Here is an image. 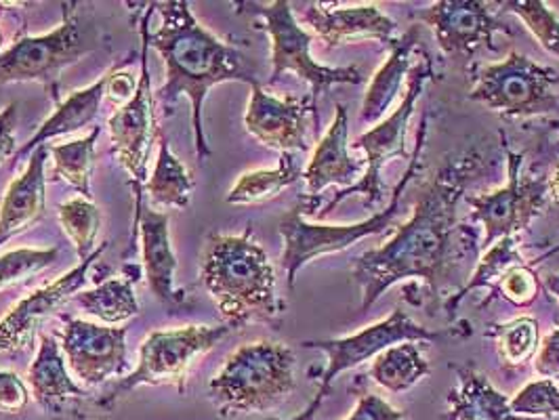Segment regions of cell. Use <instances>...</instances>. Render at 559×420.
Masks as SVG:
<instances>
[{"instance_id": "16", "label": "cell", "mask_w": 559, "mask_h": 420, "mask_svg": "<svg viewBox=\"0 0 559 420\" xmlns=\"http://www.w3.org/2000/svg\"><path fill=\"white\" fill-rule=\"evenodd\" d=\"M108 242H104L88 259L81 261L74 269L59 276L53 281L32 290L15 308L0 320V353H20L28 349L29 343L43 333L45 320H49L57 309L76 297L88 276V269L97 259H102Z\"/></svg>"}, {"instance_id": "21", "label": "cell", "mask_w": 559, "mask_h": 420, "mask_svg": "<svg viewBox=\"0 0 559 420\" xmlns=\"http://www.w3.org/2000/svg\"><path fill=\"white\" fill-rule=\"evenodd\" d=\"M47 158L49 147L43 145L28 156V165L15 177L0 197V247L22 236L43 221L47 211Z\"/></svg>"}, {"instance_id": "30", "label": "cell", "mask_w": 559, "mask_h": 420, "mask_svg": "<svg viewBox=\"0 0 559 420\" xmlns=\"http://www.w3.org/2000/svg\"><path fill=\"white\" fill-rule=\"evenodd\" d=\"M99 135H102V127H93V131L83 140L47 145L53 158V170H51L49 183L63 181L72 185L81 196L93 200L91 179L95 170V145Z\"/></svg>"}, {"instance_id": "10", "label": "cell", "mask_w": 559, "mask_h": 420, "mask_svg": "<svg viewBox=\"0 0 559 420\" xmlns=\"http://www.w3.org/2000/svg\"><path fill=\"white\" fill-rule=\"evenodd\" d=\"M504 158H507V183L503 188L486 194H465L467 204L474 208L465 219L467 224H479L484 238L479 249H490L499 240L522 236L534 219H538L547 206L549 172H536L534 168L524 170V154H515L504 140L501 131Z\"/></svg>"}, {"instance_id": "3", "label": "cell", "mask_w": 559, "mask_h": 420, "mask_svg": "<svg viewBox=\"0 0 559 420\" xmlns=\"http://www.w3.org/2000/svg\"><path fill=\"white\" fill-rule=\"evenodd\" d=\"M200 280L215 301L229 331H245L259 322H276L284 301L276 292V269L265 249L245 233H211L200 263Z\"/></svg>"}, {"instance_id": "40", "label": "cell", "mask_w": 559, "mask_h": 420, "mask_svg": "<svg viewBox=\"0 0 559 420\" xmlns=\"http://www.w3.org/2000/svg\"><path fill=\"white\" fill-rule=\"evenodd\" d=\"M534 372L540 379L559 383V326L543 338L534 356Z\"/></svg>"}, {"instance_id": "15", "label": "cell", "mask_w": 559, "mask_h": 420, "mask_svg": "<svg viewBox=\"0 0 559 420\" xmlns=\"http://www.w3.org/2000/svg\"><path fill=\"white\" fill-rule=\"evenodd\" d=\"M411 17L433 32L447 56L474 59L479 49H495L497 32L513 36V29L495 15L492 4L481 0H436Z\"/></svg>"}, {"instance_id": "39", "label": "cell", "mask_w": 559, "mask_h": 420, "mask_svg": "<svg viewBox=\"0 0 559 420\" xmlns=\"http://www.w3.org/2000/svg\"><path fill=\"white\" fill-rule=\"evenodd\" d=\"M28 385L24 379L11 370H0V412L2 415H20L28 408Z\"/></svg>"}, {"instance_id": "22", "label": "cell", "mask_w": 559, "mask_h": 420, "mask_svg": "<svg viewBox=\"0 0 559 420\" xmlns=\"http://www.w3.org/2000/svg\"><path fill=\"white\" fill-rule=\"evenodd\" d=\"M28 383L34 401L43 412L53 417L66 415L70 404L88 397L83 385L72 379L57 336L45 331L38 335V349L29 365Z\"/></svg>"}, {"instance_id": "26", "label": "cell", "mask_w": 559, "mask_h": 420, "mask_svg": "<svg viewBox=\"0 0 559 420\" xmlns=\"http://www.w3.org/2000/svg\"><path fill=\"white\" fill-rule=\"evenodd\" d=\"M197 181L186 165L173 154L167 135L160 131L158 135V154L152 177L145 183V194L156 204L165 208L186 211L192 202Z\"/></svg>"}, {"instance_id": "32", "label": "cell", "mask_w": 559, "mask_h": 420, "mask_svg": "<svg viewBox=\"0 0 559 420\" xmlns=\"http://www.w3.org/2000/svg\"><path fill=\"white\" fill-rule=\"evenodd\" d=\"M486 336L495 340L497 356L509 370L528 364L540 345L538 322L531 315H520L503 324H495Z\"/></svg>"}, {"instance_id": "17", "label": "cell", "mask_w": 559, "mask_h": 420, "mask_svg": "<svg viewBox=\"0 0 559 420\" xmlns=\"http://www.w3.org/2000/svg\"><path fill=\"white\" fill-rule=\"evenodd\" d=\"M320 122L309 97H276L259 81L251 84V99L245 113V127L254 140L280 154L308 152V116Z\"/></svg>"}, {"instance_id": "44", "label": "cell", "mask_w": 559, "mask_h": 420, "mask_svg": "<svg viewBox=\"0 0 559 420\" xmlns=\"http://www.w3.org/2000/svg\"><path fill=\"white\" fill-rule=\"evenodd\" d=\"M543 286L556 297L559 301V274H551V276H547L545 280H543Z\"/></svg>"}, {"instance_id": "2", "label": "cell", "mask_w": 559, "mask_h": 420, "mask_svg": "<svg viewBox=\"0 0 559 420\" xmlns=\"http://www.w3.org/2000/svg\"><path fill=\"white\" fill-rule=\"evenodd\" d=\"M163 24L156 32L147 29V43L165 59L167 79L154 93L156 104L173 106L188 97L192 106V129L198 160L206 163L213 149L204 135V101L213 86L224 83H257L247 68V57L234 45L204 28L190 9L188 0L156 2Z\"/></svg>"}, {"instance_id": "37", "label": "cell", "mask_w": 559, "mask_h": 420, "mask_svg": "<svg viewBox=\"0 0 559 420\" xmlns=\"http://www.w3.org/2000/svg\"><path fill=\"white\" fill-rule=\"evenodd\" d=\"M513 415L549 420L559 417V385L547 379L532 381L509 399Z\"/></svg>"}, {"instance_id": "18", "label": "cell", "mask_w": 559, "mask_h": 420, "mask_svg": "<svg viewBox=\"0 0 559 420\" xmlns=\"http://www.w3.org/2000/svg\"><path fill=\"white\" fill-rule=\"evenodd\" d=\"M304 22L326 45L336 49L356 43H379L392 47L400 38V26L379 4H338V2H308Z\"/></svg>"}, {"instance_id": "45", "label": "cell", "mask_w": 559, "mask_h": 420, "mask_svg": "<svg viewBox=\"0 0 559 420\" xmlns=\"http://www.w3.org/2000/svg\"><path fill=\"white\" fill-rule=\"evenodd\" d=\"M556 254H559V244H558V247H554V249H549V251H547V252H543V254H540V256H536V259H534V261H528V265H531V267H534V269H536V267H538V265H540V263H543V261H547V259H549V256H556Z\"/></svg>"}, {"instance_id": "11", "label": "cell", "mask_w": 559, "mask_h": 420, "mask_svg": "<svg viewBox=\"0 0 559 420\" xmlns=\"http://www.w3.org/2000/svg\"><path fill=\"white\" fill-rule=\"evenodd\" d=\"M254 15L263 20L261 28L270 36L272 43V79L270 84L278 83L286 72H293L311 86L309 99L318 110V101L335 84H362V70L356 65L331 68L318 63L311 57L313 36L297 22L288 0H274L270 4L247 2Z\"/></svg>"}, {"instance_id": "47", "label": "cell", "mask_w": 559, "mask_h": 420, "mask_svg": "<svg viewBox=\"0 0 559 420\" xmlns=\"http://www.w3.org/2000/svg\"><path fill=\"white\" fill-rule=\"evenodd\" d=\"M558 145H559V137H558Z\"/></svg>"}, {"instance_id": "27", "label": "cell", "mask_w": 559, "mask_h": 420, "mask_svg": "<svg viewBox=\"0 0 559 420\" xmlns=\"http://www.w3.org/2000/svg\"><path fill=\"white\" fill-rule=\"evenodd\" d=\"M431 365L420 351V343H397L383 349L370 364L372 381L385 392L406 393L413 389L425 376H429Z\"/></svg>"}, {"instance_id": "36", "label": "cell", "mask_w": 559, "mask_h": 420, "mask_svg": "<svg viewBox=\"0 0 559 420\" xmlns=\"http://www.w3.org/2000/svg\"><path fill=\"white\" fill-rule=\"evenodd\" d=\"M540 288H543V280L538 278L536 269L526 263H520V265H513L503 278L499 280V284L495 286L492 295H488L477 309H484L486 305L492 303V299L497 295H503L504 301H509L511 305L515 308H531L532 303L538 299L540 295Z\"/></svg>"}, {"instance_id": "7", "label": "cell", "mask_w": 559, "mask_h": 420, "mask_svg": "<svg viewBox=\"0 0 559 420\" xmlns=\"http://www.w3.org/2000/svg\"><path fill=\"white\" fill-rule=\"evenodd\" d=\"M429 81H433V59L427 51H420L419 59L413 63L408 72V83L400 106L381 122H377L374 129L366 131L354 143H349V149L364 152L366 170L362 179L349 190H338L333 200L320 211L318 217H329L336 206L349 196H362L364 208H374L383 202L385 185L381 181V172L393 158H408V149H406L408 124Z\"/></svg>"}, {"instance_id": "46", "label": "cell", "mask_w": 559, "mask_h": 420, "mask_svg": "<svg viewBox=\"0 0 559 420\" xmlns=\"http://www.w3.org/2000/svg\"><path fill=\"white\" fill-rule=\"evenodd\" d=\"M2 45H4V34H2V29H0V53H2Z\"/></svg>"}, {"instance_id": "28", "label": "cell", "mask_w": 559, "mask_h": 420, "mask_svg": "<svg viewBox=\"0 0 559 420\" xmlns=\"http://www.w3.org/2000/svg\"><path fill=\"white\" fill-rule=\"evenodd\" d=\"M520 247H522V236H511V238L499 240L495 247L486 249L484 256L477 263L476 272L469 276V280L465 281L454 295H450L444 301L442 309H444L448 322L456 320V309L467 295H472L477 288H488L492 295L495 286L513 265L526 263V259L520 252Z\"/></svg>"}, {"instance_id": "35", "label": "cell", "mask_w": 559, "mask_h": 420, "mask_svg": "<svg viewBox=\"0 0 559 420\" xmlns=\"http://www.w3.org/2000/svg\"><path fill=\"white\" fill-rule=\"evenodd\" d=\"M59 249H15L0 254V290L29 280L56 265Z\"/></svg>"}, {"instance_id": "31", "label": "cell", "mask_w": 559, "mask_h": 420, "mask_svg": "<svg viewBox=\"0 0 559 420\" xmlns=\"http://www.w3.org/2000/svg\"><path fill=\"white\" fill-rule=\"evenodd\" d=\"M74 301L86 313H91L112 326L140 315L135 281L131 278H110V280L99 281L91 290L76 292Z\"/></svg>"}, {"instance_id": "43", "label": "cell", "mask_w": 559, "mask_h": 420, "mask_svg": "<svg viewBox=\"0 0 559 420\" xmlns=\"http://www.w3.org/2000/svg\"><path fill=\"white\" fill-rule=\"evenodd\" d=\"M547 192H549V200L559 206V163L556 165V168L549 172Z\"/></svg>"}, {"instance_id": "9", "label": "cell", "mask_w": 559, "mask_h": 420, "mask_svg": "<svg viewBox=\"0 0 559 420\" xmlns=\"http://www.w3.org/2000/svg\"><path fill=\"white\" fill-rule=\"evenodd\" d=\"M231 331L227 326L188 324L168 331H154L143 338L138 368L118 379L110 392L102 395L95 406L112 410L114 404L138 387H165L173 385L177 392H188V372L192 362L209 353Z\"/></svg>"}, {"instance_id": "25", "label": "cell", "mask_w": 559, "mask_h": 420, "mask_svg": "<svg viewBox=\"0 0 559 420\" xmlns=\"http://www.w3.org/2000/svg\"><path fill=\"white\" fill-rule=\"evenodd\" d=\"M417 45H419V26L402 34L390 47V56L374 72L372 81L364 93L362 108H360V120L364 124H377L388 116L393 101L400 95L404 79L413 68V53Z\"/></svg>"}, {"instance_id": "29", "label": "cell", "mask_w": 559, "mask_h": 420, "mask_svg": "<svg viewBox=\"0 0 559 420\" xmlns=\"http://www.w3.org/2000/svg\"><path fill=\"white\" fill-rule=\"evenodd\" d=\"M304 177L295 154H280L278 167L257 168L240 175L236 185L229 190L225 197L227 204L245 206V204H259L272 197L280 196L286 188L297 183Z\"/></svg>"}, {"instance_id": "4", "label": "cell", "mask_w": 559, "mask_h": 420, "mask_svg": "<svg viewBox=\"0 0 559 420\" xmlns=\"http://www.w3.org/2000/svg\"><path fill=\"white\" fill-rule=\"evenodd\" d=\"M295 353L276 340L240 345L209 381V399L222 419L265 415L295 392Z\"/></svg>"}, {"instance_id": "24", "label": "cell", "mask_w": 559, "mask_h": 420, "mask_svg": "<svg viewBox=\"0 0 559 420\" xmlns=\"http://www.w3.org/2000/svg\"><path fill=\"white\" fill-rule=\"evenodd\" d=\"M108 83H110V72H106L99 81H95L84 88H79L70 93L61 104L56 106V112L51 113L36 131L34 137H29L28 143H24L13 160H22L29 156L34 149L47 145L49 141L63 135H72L93 124L99 116L102 101L108 93Z\"/></svg>"}, {"instance_id": "23", "label": "cell", "mask_w": 559, "mask_h": 420, "mask_svg": "<svg viewBox=\"0 0 559 420\" xmlns=\"http://www.w3.org/2000/svg\"><path fill=\"white\" fill-rule=\"evenodd\" d=\"M456 387L448 395L442 420H543L513 415L509 397L499 392L474 364L450 365Z\"/></svg>"}, {"instance_id": "41", "label": "cell", "mask_w": 559, "mask_h": 420, "mask_svg": "<svg viewBox=\"0 0 559 420\" xmlns=\"http://www.w3.org/2000/svg\"><path fill=\"white\" fill-rule=\"evenodd\" d=\"M17 101H11L0 110V167L15 158L17 141H15V124H17Z\"/></svg>"}, {"instance_id": "38", "label": "cell", "mask_w": 559, "mask_h": 420, "mask_svg": "<svg viewBox=\"0 0 559 420\" xmlns=\"http://www.w3.org/2000/svg\"><path fill=\"white\" fill-rule=\"evenodd\" d=\"M358 401L352 415L345 420H406V412L393 408L377 393L366 392L362 385L358 387Z\"/></svg>"}, {"instance_id": "42", "label": "cell", "mask_w": 559, "mask_h": 420, "mask_svg": "<svg viewBox=\"0 0 559 420\" xmlns=\"http://www.w3.org/2000/svg\"><path fill=\"white\" fill-rule=\"evenodd\" d=\"M135 88H138V81L133 79V74L122 72L120 65H114L110 70V83H108L106 97H110L114 104H118V108H120L135 95Z\"/></svg>"}, {"instance_id": "19", "label": "cell", "mask_w": 559, "mask_h": 420, "mask_svg": "<svg viewBox=\"0 0 559 420\" xmlns=\"http://www.w3.org/2000/svg\"><path fill=\"white\" fill-rule=\"evenodd\" d=\"M140 238L143 274L150 290L165 308H186V292L175 286V274L179 267L177 254L170 244V219L168 213H158L154 208L141 211V217L133 224L129 252L135 251Z\"/></svg>"}, {"instance_id": "33", "label": "cell", "mask_w": 559, "mask_h": 420, "mask_svg": "<svg viewBox=\"0 0 559 420\" xmlns=\"http://www.w3.org/2000/svg\"><path fill=\"white\" fill-rule=\"evenodd\" d=\"M59 224L63 233L70 238L79 261L88 259L97 251V236L102 229V211L88 197L76 196L59 204Z\"/></svg>"}, {"instance_id": "5", "label": "cell", "mask_w": 559, "mask_h": 420, "mask_svg": "<svg viewBox=\"0 0 559 420\" xmlns=\"http://www.w3.org/2000/svg\"><path fill=\"white\" fill-rule=\"evenodd\" d=\"M427 133H429V116L423 113L417 135H415V149L411 154V163H408L406 172L402 175V179L397 181V185L393 188L392 200H390L388 208L374 213L372 217L358 221V224H309L301 202H297V206L280 219L278 233L284 242L280 263H282V269L286 274V284L290 290L295 286L297 274L313 259L347 251L364 238L383 233L392 225H395V219L400 215V200L406 194L411 181L419 175L420 167H423V160H425L423 149H425Z\"/></svg>"}, {"instance_id": "12", "label": "cell", "mask_w": 559, "mask_h": 420, "mask_svg": "<svg viewBox=\"0 0 559 420\" xmlns=\"http://www.w3.org/2000/svg\"><path fill=\"white\" fill-rule=\"evenodd\" d=\"M559 74L531 57L511 51L503 61L476 68L469 99L507 118H532L558 108Z\"/></svg>"}, {"instance_id": "34", "label": "cell", "mask_w": 559, "mask_h": 420, "mask_svg": "<svg viewBox=\"0 0 559 420\" xmlns=\"http://www.w3.org/2000/svg\"><path fill=\"white\" fill-rule=\"evenodd\" d=\"M504 11L513 13L526 28L531 29L536 43L559 59V17L556 11L543 0H504Z\"/></svg>"}, {"instance_id": "14", "label": "cell", "mask_w": 559, "mask_h": 420, "mask_svg": "<svg viewBox=\"0 0 559 420\" xmlns=\"http://www.w3.org/2000/svg\"><path fill=\"white\" fill-rule=\"evenodd\" d=\"M63 326L57 331L61 351L74 379L84 387H99L122 379L129 368L127 328L99 326L86 320L59 315Z\"/></svg>"}, {"instance_id": "6", "label": "cell", "mask_w": 559, "mask_h": 420, "mask_svg": "<svg viewBox=\"0 0 559 420\" xmlns=\"http://www.w3.org/2000/svg\"><path fill=\"white\" fill-rule=\"evenodd\" d=\"M79 2L63 4V20L56 29L24 36L0 53V84L40 83L53 104H61V72L99 47V28L76 9Z\"/></svg>"}, {"instance_id": "20", "label": "cell", "mask_w": 559, "mask_h": 420, "mask_svg": "<svg viewBox=\"0 0 559 420\" xmlns=\"http://www.w3.org/2000/svg\"><path fill=\"white\" fill-rule=\"evenodd\" d=\"M366 163L349 154V113L345 104H336L335 118L322 140L316 143L308 167L304 170L306 194L304 196L322 200L320 194L338 185L349 190L362 179Z\"/></svg>"}, {"instance_id": "8", "label": "cell", "mask_w": 559, "mask_h": 420, "mask_svg": "<svg viewBox=\"0 0 559 420\" xmlns=\"http://www.w3.org/2000/svg\"><path fill=\"white\" fill-rule=\"evenodd\" d=\"M472 335L469 328H444V331H429L425 326L417 324L404 309H393L392 313L374 324H368L356 335L336 336V338H322V340H306V349H318L326 353L329 362L326 370L320 374V385L316 397L311 399L308 408L295 417L286 420H316V415L320 412L324 399L331 395L333 383L336 379L354 370L364 362H372L383 349L397 345V343H440L450 336L467 338Z\"/></svg>"}, {"instance_id": "1", "label": "cell", "mask_w": 559, "mask_h": 420, "mask_svg": "<svg viewBox=\"0 0 559 420\" xmlns=\"http://www.w3.org/2000/svg\"><path fill=\"white\" fill-rule=\"evenodd\" d=\"M484 168L486 156L477 147L447 156L420 188L411 219L395 227L392 240L354 259L352 276L360 288L362 313L393 284L408 280L423 284L420 297L427 290L431 315L442 309L448 284L479 252L477 231L459 219V204Z\"/></svg>"}, {"instance_id": "13", "label": "cell", "mask_w": 559, "mask_h": 420, "mask_svg": "<svg viewBox=\"0 0 559 420\" xmlns=\"http://www.w3.org/2000/svg\"><path fill=\"white\" fill-rule=\"evenodd\" d=\"M147 15L141 22V70L138 79L135 95L120 106L108 118V129L112 137V154L118 165L131 177V188L135 196V219L141 217L143 211V196L147 183V160L152 154L154 143H158L160 127L156 120V99L152 91V79L147 68Z\"/></svg>"}]
</instances>
